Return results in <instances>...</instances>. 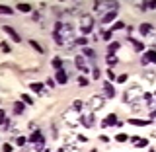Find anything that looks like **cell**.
Masks as SVG:
<instances>
[{
    "label": "cell",
    "mask_w": 156,
    "mask_h": 152,
    "mask_svg": "<svg viewBox=\"0 0 156 152\" xmlns=\"http://www.w3.org/2000/svg\"><path fill=\"white\" fill-rule=\"evenodd\" d=\"M117 8H119L117 2H96L94 4V16L104 18L107 12H117Z\"/></svg>",
    "instance_id": "1"
},
{
    "label": "cell",
    "mask_w": 156,
    "mask_h": 152,
    "mask_svg": "<svg viewBox=\"0 0 156 152\" xmlns=\"http://www.w3.org/2000/svg\"><path fill=\"white\" fill-rule=\"evenodd\" d=\"M29 144H31V150L33 152H41L43 146H45V136H43L41 131H33V135L29 136Z\"/></svg>",
    "instance_id": "2"
},
{
    "label": "cell",
    "mask_w": 156,
    "mask_h": 152,
    "mask_svg": "<svg viewBox=\"0 0 156 152\" xmlns=\"http://www.w3.org/2000/svg\"><path fill=\"white\" fill-rule=\"evenodd\" d=\"M92 29H94V16H92V14H84V16H80V31H82V37L90 35Z\"/></svg>",
    "instance_id": "3"
},
{
    "label": "cell",
    "mask_w": 156,
    "mask_h": 152,
    "mask_svg": "<svg viewBox=\"0 0 156 152\" xmlns=\"http://www.w3.org/2000/svg\"><path fill=\"white\" fill-rule=\"evenodd\" d=\"M143 96V92H140V88L139 86H133L131 90H127L125 92V96H123V101H127V104H135L139 97Z\"/></svg>",
    "instance_id": "4"
},
{
    "label": "cell",
    "mask_w": 156,
    "mask_h": 152,
    "mask_svg": "<svg viewBox=\"0 0 156 152\" xmlns=\"http://www.w3.org/2000/svg\"><path fill=\"white\" fill-rule=\"evenodd\" d=\"M104 104H105V97H104V96H92L90 101H88V105H90L92 111H96V109H100V107H104Z\"/></svg>",
    "instance_id": "5"
},
{
    "label": "cell",
    "mask_w": 156,
    "mask_h": 152,
    "mask_svg": "<svg viewBox=\"0 0 156 152\" xmlns=\"http://www.w3.org/2000/svg\"><path fill=\"white\" fill-rule=\"evenodd\" d=\"M62 117H65V121H68L70 125H76L78 121H80V113H78V111H74L72 107H70L68 111H65V113H62Z\"/></svg>",
    "instance_id": "6"
},
{
    "label": "cell",
    "mask_w": 156,
    "mask_h": 152,
    "mask_svg": "<svg viewBox=\"0 0 156 152\" xmlns=\"http://www.w3.org/2000/svg\"><path fill=\"white\" fill-rule=\"evenodd\" d=\"M80 123L86 127V129H92L96 125V117L94 113H88V115H80Z\"/></svg>",
    "instance_id": "7"
},
{
    "label": "cell",
    "mask_w": 156,
    "mask_h": 152,
    "mask_svg": "<svg viewBox=\"0 0 156 152\" xmlns=\"http://www.w3.org/2000/svg\"><path fill=\"white\" fill-rule=\"evenodd\" d=\"M148 62H154L156 65V51L152 49V51H146L144 55H143V58H140V65H148Z\"/></svg>",
    "instance_id": "8"
},
{
    "label": "cell",
    "mask_w": 156,
    "mask_h": 152,
    "mask_svg": "<svg viewBox=\"0 0 156 152\" xmlns=\"http://www.w3.org/2000/svg\"><path fill=\"white\" fill-rule=\"evenodd\" d=\"M55 80L58 82V84H66V82H68V74H66L65 68H61V70L55 72Z\"/></svg>",
    "instance_id": "9"
},
{
    "label": "cell",
    "mask_w": 156,
    "mask_h": 152,
    "mask_svg": "<svg viewBox=\"0 0 156 152\" xmlns=\"http://www.w3.org/2000/svg\"><path fill=\"white\" fill-rule=\"evenodd\" d=\"M74 65H76V68H78V70H82V72H88L86 61H84V57H82V55H78V57L74 58Z\"/></svg>",
    "instance_id": "10"
},
{
    "label": "cell",
    "mask_w": 156,
    "mask_h": 152,
    "mask_svg": "<svg viewBox=\"0 0 156 152\" xmlns=\"http://www.w3.org/2000/svg\"><path fill=\"white\" fill-rule=\"evenodd\" d=\"M115 123H117V115L115 113H109L104 121H101V127H113Z\"/></svg>",
    "instance_id": "11"
},
{
    "label": "cell",
    "mask_w": 156,
    "mask_h": 152,
    "mask_svg": "<svg viewBox=\"0 0 156 152\" xmlns=\"http://www.w3.org/2000/svg\"><path fill=\"white\" fill-rule=\"evenodd\" d=\"M2 29H4V31H6V33H8V35L12 37V39H14L16 43H20V41H22V39H20V35L16 33V29H14V27H10V26H4Z\"/></svg>",
    "instance_id": "12"
},
{
    "label": "cell",
    "mask_w": 156,
    "mask_h": 152,
    "mask_svg": "<svg viewBox=\"0 0 156 152\" xmlns=\"http://www.w3.org/2000/svg\"><path fill=\"white\" fill-rule=\"evenodd\" d=\"M139 33H140V35H150V33H152V23H140V26H139Z\"/></svg>",
    "instance_id": "13"
},
{
    "label": "cell",
    "mask_w": 156,
    "mask_h": 152,
    "mask_svg": "<svg viewBox=\"0 0 156 152\" xmlns=\"http://www.w3.org/2000/svg\"><path fill=\"white\" fill-rule=\"evenodd\" d=\"M129 123L135 127H146V125H150V119H136V117H133V119H129Z\"/></svg>",
    "instance_id": "14"
},
{
    "label": "cell",
    "mask_w": 156,
    "mask_h": 152,
    "mask_svg": "<svg viewBox=\"0 0 156 152\" xmlns=\"http://www.w3.org/2000/svg\"><path fill=\"white\" fill-rule=\"evenodd\" d=\"M12 109H14V113H16V115H22L23 109H26V104H23V101H16Z\"/></svg>",
    "instance_id": "15"
},
{
    "label": "cell",
    "mask_w": 156,
    "mask_h": 152,
    "mask_svg": "<svg viewBox=\"0 0 156 152\" xmlns=\"http://www.w3.org/2000/svg\"><path fill=\"white\" fill-rule=\"evenodd\" d=\"M117 18V12H107L104 18H101V23H111L113 19Z\"/></svg>",
    "instance_id": "16"
},
{
    "label": "cell",
    "mask_w": 156,
    "mask_h": 152,
    "mask_svg": "<svg viewBox=\"0 0 156 152\" xmlns=\"http://www.w3.org/2000/svg\"><path fill=\"white\" fill-rule=\"evenodd\" d=\"M119 47H121V45H119L117 41H111L109 45H107V53H109V55H115V53L119 51Z\"/></svg>",
    "instance_id": "17"
},
{
    "label": "cell",
    "mask_w": 156,
    "mask_h": 152,
    "mask_svg": "<svg viewBox=\"0 0 156 152\" xmlns=\"http://www.w3.org/2000/svg\"><path fill=\"white\" fill-rule=\"evenodd\" d=\"M117 61H119V58H117L115 55H109V53H107V55H105V62H107V66H115L117 65Z\"/></svg>",
    "instance_id": "18"
},
{
    "label": "cell",
    "mask_w": 156,
    "mask_h": 152,
    "mask_svg": "<svg viewBox=\"0 0 156 152\" xmlns=\"http://www.w3.org/2000/svg\"><path fill=\"white\" fill-rule=\"evenodd\" d=\"M104 90H105V97H113L115 96V90H113V86H111L109 82H105V84H104Z\"/></svg>",
    "instance_id": "19"
},
{
    "label": "cell",
    "mask_w": 156,
    "mask_h": 152,
    "mask_svg": "<svg viewBox=\"0 0 156 152\" xmlns=\"http://www.w3.org/2000/svg\"><path fill=\"white\" fill-rule=\"evenodd\" d=\"M82 57H88V58H96V51L90 47H84V51H82Z\"/></svg>",
    "instance_id": "20"
},
{
    "label": "cell",
    "mask_w": 156,
    "mask_h": 152,
    "mask_svg": "<svg viewBox=\"0 0 156 152\" xmlns=\"http://www.w3.org/2000/svg\"><path fill=\"white\" fill-rule=\"evenodd\" d=\"M43 88H45V84H41V82H33V84H29V90H33V92H43Z\"/></svg>",
    "instance_id": "21"
},
{
    "label": "cell",
    "mask_w": 156,
    "mask_h": 152,
    "mask_svg": "<svg viewBox=\"0 0 156 152\" xmlns=\"http://www.w3.org/2000/svg\"><path fill=\"white\" fill-rule=\"evenodd\" d=\"M51 65H53V68H55V70H61V68H62V58L55 57V58L51 61Z\"/></svg>",
    "instance_id": "22"
},
{
    "label": "cell",
    "mask_w": 156,
    "mask_h": 152,
    "mask_svg": "<svg viewBox=\"0 0 156 152\" xmlns=\"http://www.w3.org/2000/svg\"><path fill=\"white\" fill-rule=\"evenodd\" d=\"M72 109H74V111H78V113H80V111H82V107H84V104H82V101L80 100H74V101H72Z\"/></svg>",
    "instance_id": "23"
},
{
    "label": "cell",
    "mask_w": 156,
    "mask_h": 152,
    "mask_svg": "<svg viewBox=\"0 0 156 152\" xmlns=\"http://www.w3.org/2000/svg\"><path fill=\"white\" fill-rule=\"evenodd\" d=\"M74 45L76 47H86L88 45V37H78V39H74Z\"/></svg>",
    "instance_id": "24"
},
{
    "label": "cell",
    "mask_w": 156,
    "mask_h": 152,
    "mask_svg": "<svg viewBox=\"0 0 156 152\" xmlns=\"http://www.w3.org/2000/svg\"><path fill=\"white\" fill-rule=\"evenodd\" d=\"M0 14H4V16H10V14H14V10L10 6H4V4H0Z\"/></svg>",
    "instance_id": "25"
},
{
    "label": "cell",
    "mask_w": 156,
    "mask_h": 152,
    "mask_svg": "<svg viewBox=\"0 0 156 152\" xmlns=\"http://www.w3.org/2000/svg\"><path fill=\"white\" fill-rule=\"evenodd\" d=\"M115 140H117V143H127V140H129V135H127V133H119V135H115Z\"/></svg>",
    "instance_id": "26"
},
{
    "label": "cell",
    "mask_w": 156,
    "mask_h": 152,
    "mask_svg": "<svg viewBox=\"0 0 156 152\" xmlns=\"http://www.w3.org/2000/svg\"><path fill=\"white\" fill-rule=\"evenodd\" d=\"M20 12H31V6H29V4H26V2H22V4H18L16 6Z\"/></svg>",
    "instance_id": "27"
},
{
    "label": "cell",
    "mask_w": 156,
    "mask_h": 152,
    "mask_svg": "<svg viewBox=\"0 0 156 152\" xmlns=\"http://www.w3.org/2000/svg\"><path fill=\"white\" fill-rule=\"evenodd\" d=\"M135 146H139V148H144V146H148V140H146V139H136Z\"/></svg>",
    "instance_id": "28"
},
{
    "label": "cell",
    "mask_w": 156,
    "mask_h": 152,
    "mask_svg": "<svg viewBox=\"0 0 156 152\" xmlns=\"http://www.w3.org/2000/svg\"><path fill=\"white\" fill-rule=\"evenodd\" d=\"M131 43H133V47H135V51H143L144 49V45L140 41H135V39H131Z\"/></svg>",
    "instance_id": "29"
},
{
    "label": "cell",
    "mask_w": 156,
    "mask_h": 152,
    "mask_svg": "<svg viewBox=\"0 0 156 152\" xmlns=\"http://www.w3.org/2000/svg\"><path fill=\"white\" fill-rule=\"evenodd\" d=\"M119 29H125V23L123 22H115L113 27H111V31H119Z\"/></svg>",
    "instance_id": "30"
},
{
    "label": "cell",
    "mask_w": 156,
    "mask_h": 152,
    "mask_svg": "<svg viewBox=\"0 0 156 152\" xmlns=\"http://www.w3.org/2000/svg\"><path fill=\"white\" fill-rule=\"evenodd\" d=\"M22 101H23V104H27V105H33V97H31V96H27V94H23V96H22Z\"/></svg>",
    "instance_id": "31"
},
{
    "label": "cell",
    "mask_w": 156,
    "mask_h": 152,
    "mask_svg": "<svg viewBox=\"0 0 156 152\" xmlns=\"http://www.w3.org/2000/svg\"><path fill=\"white\" fill-rule=\"evenodd\" d=\"M26 143H27L26 136H16V146H26Z\"/></svg>",
    "instance_id": "32"
},
{
    "label": "cell",
    "mask_w": 156,
    "mask_h": 152,
    "mask_svg": "<svg viewBox=\"0 0 156 152\" xmlns=\"http://www.w3.org/2000/svg\"><path fill=\"white\" fill-rule=\"evenodd\" d=\"M29 45H31L33 49H35V51H37V53H43V47H41V45H39V43H37V41H33V39H31V41H29Z\"/></svg>",
    "instance_id": "33"
},
{
    "label": "cell",
    "mask_w": 156,
    "mask_h": 152,
    "mask_svg": "<svg viewBox=\"0 0 156 152\" xmlns=\"http://www.w3.org/2000/svg\"><path fill=\"white\" fill-rule=\"evenodd\" d=\"M104 41H111V37H113V31H111V29H107V31H104Z\"/></svg>",
    "instance_id": "34"
},
{
    "label": "cell",
    "mask_w": 156,
    "mask_h": 152,
    "mask_svg": "<svg viewBox=\"0 0 156 152\" xmlns=\"http://www.w3.org/2000/svg\"><path fill=\"white\" fill-rule=\"evenodd\" d=\"M111 80H117V76L113 74V70H111V68H107V82H111Z\"/></svg>",
    "instance_id": "35"
},
{
    "label": "cell",
    "mask_w": 156,
    "mask_h": 152,
    "mask_svg": "<svg viewBox=\"0 0 156 152\" xmlns=\"http://www.w3.org/2000/svg\"><path fill=\"white\" fill-rule=\"evenodd\" d=\"M92 78H94V80H96V78H100V68H98V66L92 68Z\"/></svg>",
    "instance_id": "36"
},
{
    "label": "cell",
    "mask_w": 156,
    "mask_h": 152,
    "mask_svg": "<svg viewBox=\"0 0 156 152\" xmlns=\"http://www.w3.org/2000/svg\"><path fill=\"white\" fill-rule=\"evenodd\" d=\"M0 51H4V53H10V45H6L4 41H0Z\"/></svg>",
    "instance_id": "37"
},
{
    "label": "cell",
    "mask_w": 156,
    "mask_h": 152,
    "mask_svg": "<svg viewBox=\"0 0 156 152\" xmlns=\"http://www.w3.org/2000/svg\"><path fill=\"white\" fill-rule=\"evenodd\" d=\"M127 78H129L127 74H119V76H117V82H119V84H125V82H127Z\"/></svg>",
    "instance_id": "38"
},
{
    "label": "cell",
    "mask_w": 156,
    "mask_h": 152,
    "mask_svg": "<svg viewBox=\"0 0 156 152\" xmlns=\"http://www.w3.org/2000/svg\"><path fill=\"white\" fill-rule=\"evenodd\" d=\"M12 150H14L12 144H2V152H12Z\"/></svg>",
    "instance_id": "39"
},
{
    "label": "cell",
    "mask_w": 156,
    "mask_h": 152,
    "mask_svg": "<svg viewBox=\"0 0 156 152\" xmlns=\"http://www.w3.org/2000/svg\"><path fill=\"white\" fill-rule=\"evenodd\" d=\"M78 84H80V86H86V84H88V78H84V76H78Z\"/></svg>",
    "instance_id": "40"
},
{
    "label": "cell",
    "mask_w": 156,
    "mask_h": 152,
    "mask_svg": "<svg viewBox=\"0 0 156 152\" xmlns=\"http://www.w3.org/2000/svg\"><path fill=\"white\" fill-rule=\"evenodd\" d=\"M100 140H101V143H109V136H107V135H100Z\"/></svg>",
    "instance_id": "41"
},
{
    "label": "cell",
    "mask_w": 156,
    "mask_h": 152,
    "mask_svg": "<svg viewBox=\"0 0 156 152\" xmlns=\"http://www.w3.org/2000/svg\"><path fill=\"white\" fill-rule=\"evenodd\" d=\"M76 140H80V143H86V140H88V136H84V135H78V136H76Z\"/></svg>",
    "instance_id": "42"
},
{
    "label": "cell",
    "mask_w": 156,
    "mask_h": 152,
    "mask_svg": "<svg viewBox=\"0 0 156 152\" xmlns=\"http://www.w3.org/2000/svg\"><path fill=\"white\" fill-rule=\"evenodd\" d=\"M146 80H154V72H150V70L146 72Z\"/></svg>",
    "instance_id": "43"
},
{
    "label": "cell",
    "mask_w": 156,
    "mask_h": 152,
    "mask_svg": "<svg viewBox=\"0 0 156 152\" xmlns=\"http://www.w3.org/2000/svg\"><path fill=\"white\" fill-rule=\"evenodd\" d=\"M47 86L53 88V86H55V80H51V78H49V80H47Z\"/></svg>",
    "instance_id": "44"
},
{
    "label": "cell",
    "mask_w": 156,
    "mask_h": 152,
    "mask_svg": "<svg viewBox=\"0 0 156 152\" xmlns=\"http://www.w3.org/2000/svg\"><path fill=\"white\" fill-rule=\"evenodd\" d=\"M4 119H6V115H4V111H2V109H0V123H2V121H4Z\"/></svg>",
    "instance_id": "45"
},
{
    "label": "cell",
    "mask_w": 156,
    "mask_h": 152,
    "mask_svg": "<svg viewBox=\"0 0 156 152\" xmlns=\"http://www.w3.org/2000/svg\"><path fill=\"white\" fill-rule=\"evenodd\" d=\"M58 152H65V150H62V148H61V150H58Z\"/></svg>",
    "instance_id": "46"
},
{
    "label": "cell",
    "mask_w": 156,
    "mask_h": 152,
    "mask_svg": "<svg viewBox=\"0 0 156 152\" xmlns=\"http://www.w3.org/2000/svg\"><path fill=\"white\" fill-rule=\"evenodd\" d=\"M154 97H156V92H154Z\"/></svg>",
    "instance_id": "47"
},
{
    "label": "cell",
    "mask_w": 156,
    "mask_h": 152,
    "mask_svg": "<svg viewBox=\"0 0 156 152\" xmlns=\"http://www.w3.org/2000/svg\"><path fill=\"white\" fill-rule=\"evenodd\" d=\"M45 152H51V150H45Z\"/></svg>",
    "instance_id": "48"
}]
</instances>
